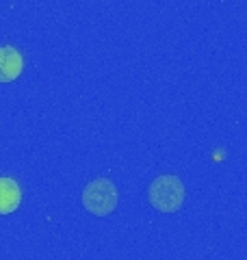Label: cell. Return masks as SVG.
<instances>
[{
    "label": "cell",
    "mask_w": 247,
    "mask_h": 260,
    "mask_svg": "<svg viewBox=\"0 0 247 260\" xmlns=\"http://www.w3.org/2000/svg\"><path fill=\"white\" fill-rule=\"evenodd\" d=\"M147 200L161 213H176L184 204V184L178 176H159L147 189Z\"/></svg>",
    "instance_id": "1"
},
{
    "label": "cell",
    "mask_w": 247,
    "mask_h": 260,
    "mask_svg": "<svg viewBox=\"0 0 247 260\" xmlns=\"http://www.w3.org/2000/svg\"><path fill=\"white\" fill-rule=\"evenodd\" d=\"M119 193L115 189V184L106 178H98V180L89 182L82 191V206L89 210L94 217H106L117 208Z\"/></svg>",
    "instance_id": "2"
},
{
    "label": "cell",
    "mask_w": 247,
    "mask_h": 260,
    "mask_svg": "<svg viewBox=\"0 0 247 260\" xmlns=\"http://www.w3.org/2000/svg\"><path fill=\"white\" fill-rule=\"evenodd\" d=\"M24 72V56L13 46H0V83H13Z\"/></svg>",
    "instance_id": "3"
},
{
    "label": "cell",
    "mask_w": 247,
    "mask_h": 260,
    "mask_svg": "<svg viewBox=\"0 0 247 260\" xmlns=\"http://www.w3.org/2000/svg\"><path fill=\"white\" fill-rule=\"evenodd\" d=\"M22 204V189L13 178H0V215H11Z\"/></svg>",
    "instance_id": "4"
}]
</instances>
